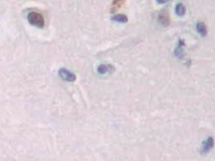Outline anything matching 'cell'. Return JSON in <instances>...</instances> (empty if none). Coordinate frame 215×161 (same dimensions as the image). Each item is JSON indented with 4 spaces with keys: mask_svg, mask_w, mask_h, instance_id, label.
Segmentation results:
<instances>
[{
    "mask_svg": "<svg viewBox=\"0 0 215 161\" xmlns=\"http://www.w3.org/2000/svg\"><path fill=\"white\" fill-rule=\"evenodd\" d=\"M213 147V139L212 137H209L208 141H206L204 144H203V152H208L210 148Z\"/></svg>",
    "mask_w": 215,
    "mask_h": 161,
    "instance_id": "ba28073f",
    "label": "cell"
},
{
    "mask_svg": "<svg viewBox=\"0 0 215 161\" xmlns=\"http://www.w3.org/2000/svg\"><path fill=\"white\" fill-rule=\"evenodd\" d=\"M97 71L99 74H106V73H111L113 71V67L110 65H100L97 69Z\"/></svg>",
    "mask_w": 215,
    "mask_h": 161,
    "instance_id": "3957f363",
    "label": "cell"
},
{
    "mask_svg": "<svg viewBox=\"0 0 215 161\" xmlns=\"http://www.w3.org/2000/svg\"><path fill=\"white\" fill-rule=\"evenodd\" d=\"M112 21H115V22H119V23H127L128 19H127V16H126V15H123V14H117V15L113 16Z\"/></svg>",
    "mask_w": 215,
    "mask_h": 161,
    "instance_id": "52a82bcc",
    "label": "cell"
},
{
    "mask_svg": "<svg viewBox=\"0 0 215 161\" xmlns=\"http://www.w3.org/2000/svg\"><path fill=\"white\" fill-rule=\"evenodd\" d=\"M197 30H198V32H199L202 37H204V36H206V24L203 22H199L197 23Z\"/></svg>",
    "mask_w": 215,
    "mask_h": 161,
    "instance_id": "277c9868",
    "label": "cell"
},
{
    "mask_svg": "<svg viewBox=\"0 0 215 161\" xmlns=\"http://www.w3.org/2000/svg\"><path fill=\"white\" fill-rule=\"evenodd\" d=\"M27 19H28V22L30 23L31 25L34 26H37L39 28H43L44 27V17L43 15L39 12H30L28 13V15H27Z\"/></svg>",
    "mask_w": 215,
    "mask_h": 161,
    "instance_id": "6da1fadb",
    "label": "cell"
},
{
    "mask_svg": "<svg viewBox=\"0 0 215 161\" xmlns=\"http://www.w3.org/2000/svg\"><path fill=\"white\" fill-rule=\"evenodd\" d=\"M159 23L162 25H168L169 24V16L167 14V12H161L159 15Z\"/></svg>",
    "mask_w": 215,
    "mask_h": 161,
    "instance_id": "5b68a950",
    "label": "cell"
},
{
    "mask_svg": "<svg viewBox=\"0 0 215 161\" xmlns=\"http://www.w3.org/2000/svg\"><path fill=\"white\" fill-rule=\"evenodd\" d=\"M185 11H186V9H185V6L183 3H178V4H176V6H175V13H176L178 15H180V16L184 15Z\"/></svg>",
    "mask_w": 215,
    "mask_h": 161,
    "instance_id": "8992f818",
    "label": "cell"
},
{
    "mask_svg": "<svg viewBox=\"0 0 215 161\" xmlns=\"http://www.w3.org/2000/svg\"><path fill=\"white\" fill-rule=\"evenodd\" d=\"M58 73H59L60 78H64V80H67V82H74L75 78H76L74 73H72V72L68 71V70H66V69H60L59 71H58Z\"/></svg>",
    "mask_w": 215,
    "mask_h": 161,
    "instance_id": "7a4b0ae2",
    "label": "cell"
},
{
    "mask_svg": "<svg viewBox=\"0 0 215 161\" xmlns=\"http://www.w3.org/2000/svg\"><path fill=\"white\" fill-rule=\"evenodd\" d=\"M123 3H124V1H113L112 6H115V8H119V6H122Z\"/></svg>",
    "mask_w": 215,
    "mask_h": 161,
    "instance_id": "9c48e42d",
    "label": "cell"
}]
</instances>
